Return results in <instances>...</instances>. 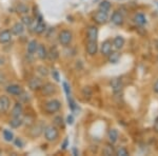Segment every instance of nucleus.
<instances>
[{
  "label": "nucleus",
  "instance_id": "7ed1b4c3",
  "mask_svg": "<svg viewBox=\"0 0 158 156\" xmlns=\"http://www.w3.org/2000/svg\"><path fill=\"white\" fill-rule=\"evenodd\" d=\"M58 136H59V132L58 129L54 126H48L44 129V138L45 140L50 142H53L55 140H57Z\"/></svg>",
  "mask_w": 158,
  "mask_h": 156
},
{
  "label": "nucleus",
  "instance_id": "5701e85b",
  "mask_svg": "<svg viewBox=\"0 0 158 156\" xmlns=\"http://www.w3.org/2000/svg\"><path fill=\"white\" fill-rule=\"evenodd\" d=\"M108 137H109V140L111 144H115L118 139V132H117L116 129H111L109 131V134H108Z\"/></svg>",
  "mask_w": 158,
  "mask_h": 156
},
{
  "label": "nucleus",
  "instance_id": "a878e982",
  "mask_svg": "<svg viewBox=\"0 0 158 156\" xmlns=\"http://www.w3.org/2000/svg\"><path fill=\"white\" fill-rule=\"evenodd\" d=\"M37 73L39 74L41 77H47L49 75V69L44 65H38L37 66Z\"/></svg>",
  "mask_w": 158,
  "mask_h": 156
},
{
  "label": "nucleus",
  "instance_id": "1a4fd4ad",
  "mask_svg": "<svg viewBox=\"0 0 158 156\" xmlns=\"http://www.w3.org/2000/svg\"><path fill=\"white\" fill-rule=\"evenodd\" d=\"M42 84H43L42 80L39 77H32L29 80V88L32 91L39 90V89L42 86Z\"/></svg>",
  "mask_w": 158,
  "mask_h": 156
},
{
  "label": "nucleus",
  "instance_id": "b1692460",
  "mask_svg": "<svg viewBox=\"0 0 158 156\" xmlns=\"http://www.w3.org/2000/svg\"><path fill=\"white\" fill-rule=\"evenodd\" d=\"M134 21L137 25H143L147 23V19L143 14H136L134 17Z\"/></svg>",
  "mask_w": 158,
  "mask_h": 156
},
{
  "label": "nucleus",
  "instance_id": "6ab92c4d",
  "mask_svg": "<svg viewBox=\"0 0 158 156\" xmlns=\"http://www.w3.org/2000/svg\"><path fill=\"white\" fill-rule=\"evenodd\" d=\"M22 124H23V120L20 118V117H13L9 122L10 127H11L12 129H18L19 127L22 126Z\"/></svg>",
  "mask_w": 158,
  "mask_h": 156
},
{
  "label": "nucleus",
  "instance_id": "58836bf2",
  "mask_svg": "<svg viewBox=\"0 0 158 156\" xmlns=\"http://www.w3.org/2000/svg\"><path fill=\"white\" fill-rule=\"evenodd\" d=\"M68 145H69V140H68V138H65L64 141H63V144H62V145H61V147H62L63 150H65V149H67V147H68Z\"/></svg>",
  "mask_w": 158,
  "mask_h": 156
},
{
  "label": "nucleus",
  "instance_id": "2eb2a0df",
  "mask_svg": "<svg viewBox=\"0 0 158 156\" xmlns=\"http://www.w3.org/2000/svg\"><path fill=\"white\" fill-rule=\"evenodd\" d=\"M112 42L110 40H106L102 44H101V48H100V52L101 54L104 56H109L112 53Z\"/></svg>",
  "mask_w": 158,
  "mask_h": 156
},
{
  "label": "nucleus",
  "instance_id": "ddd939ff",
  "mask_svg": "<svg viewBox=\"0 0 158 156\" xmlns=\"http://www.w3.org/2000/svg\"><path fill=\"white\" fill-rule=\"evenodd\" d=\"M35 53H36L37 57L39 58V59H41V60H44V59H47V58H48V50L43 44H38L37 50H36V52H35Z\"/></svg>",
  "mask_w": 158,
  "mask_h": 156
},
{
  "label": "nucleus",
  "instance_id": "72a5a7b5",
  "mask_svg": "<svg viewBox=\"0 0 158 156\" xmlns=\"http://www.w3.org/2000/svg\"><path fill=\"white\" fill-rule=\"evenodd\" d=\"M13 141H14L15 145H16L17 148H23V141H22L21 138L17 137V138H14L13 139Z\"/></svg>",
  "mask_w": 158,
  "mask_h": 156
},
{
  "label": "nucleus",
  "instance_id": "f8f14e48",
  "mask_svg": "<svg viewBox=\"0 0 158 156\" xmlns=\"http://www.w3.org/2000/svg\"><path fill=\"white\" fill-rule=\"evenodd\" d=\"M12 32L10 30H3L0 32V43L6 44L12 40Z\"/></svg>",
  "mask_w": 158,
  "mask_h": 156
},
{
  "label": "nucleus",
  "instance_id": "39448f33",
  "mask_svg": "<svg viewBox=\"0 0 158 156\" xmlns=\"http://www.w3.org/2000/svg\"><path fill=\"white\" fill-rule=\"evenodd\" d=\"M94 20H95V22L98 24L106 23L109 20L108 12H103V11H100V10H99V11L96 12V14L94 15Z\"/></svg>",
  "mask_w": 158,
  "mask_h": 156
},
{
  "label": "nucleus",
  "instance_id": "7c9ffc66",
  "mask_svg": "<svg viewBox=\"0 0 158 156\" xmlns=\"http://www.w3.org/2000/svg\"><path fill=\"white\" fill-rule=\"evenodd\" d=\"M115 153H116V155H118V156H128L129 155L128 150L123 147H120L119 149H117Z\"/></svg>",
  "mask_w": 158,
  "mask_h": 156
},
{
  "label": "nucleus",
  "instance_id": "423d86ee",
  "mask_svg": "<svg viewBox=\"0 0 158 156\" xmlns=\"http://www.w3.org/2000/svg\"><path fill=\"white\" fill-rule=\"evenodd\" d=\"M11 106V101L10 98L6 95L0 96V114H6L10 109Z\"/></svg>",
  "mask_w": 158,
  "mask_h": 156
},
{
  "label": "nucleus",
  "instance_id": "aec40b11",
  "mask_svg": "<svg viewBox=\"0 0 158 156\" xmlns=\"http://www.w3.org/2000/svg\"><path fill=\"white\" fill-rule=\"evenodd\" d=\"M113 45L116 50H120L124 45V38L122 36H116L113 40Z\"/></svg>",
  "mask_w": 158,
  "mask_h": 156
},
{
  "label": "nucleus",
  "instance_id": "c756f323",
  "mask_svg": "<svg viewBox=\"0 0 158 156\" xmlns=\"http://www.w3.org/2000/svg\"><path fill=\"white\" fill-rule=\"evenodd\" d=\"M114 153H115V151H114V148L112 147V145H106V147H104V149H103V151H102V154L106 155V156L113 155Z\"/></svg>",
  "mask_w": 158,
  "mask_h": 156
},
{
  "label": "nucleus",
  "instance_id": "c85d7f7f",
  "mask_svg": "<svg viewBox=\"0 0 158 156\" xmlns=\"http://www.w3.org/2000/svg\"><path fill=\"white\" fill-rule=\"evenodd\" d=\"M99 10L100 11H103V12H109L111 10V3L106 0H103V1L100 2L99 4Z\"/></svg>",
  "mask_w": 158,
  "mask_h": 156
},
{
  "label": "nucleus",
  "instance_id": "393cba45",
  "mask_svg": "<svg viewBox=\"0 0 158 156\" xmlns=\"http://www.w3.org/2000/svg\"><path fill=\"white\" fill-rule=\"evenodd\" d=\"M2 136H3L4 140L7 142H11L13 141V139H14V134H13V132L7 129H4L3 131H2Z\"/></svg>",
  "mask_w": 158,
  "mask_h": 156
},
{
  "label": "nucleus",
  "instance_id": "2f4dec72",
  "mask_svg": "<svg viewBox=\"0 0 158 156\" xmlns=\"http://www.w3.org/2000/svg\"><path fill=\"white\" fill-rule=\"evenodd\" d=\"M54 124L56 127L58 128H63V119L61 116H56L54 118Z\"/></svg>",
  "mask_w": 158,
  "mask_h": 156
},
{
  "label": "nucleus",
  "instance_id": "ea45409f",
  "mask_svg": "<svg viewBox=\"0 0 158 156\" xmlns=\"http://www.w3.org/2000/svg\"><path fill=\"white\" fill-rule=\"evenodd\" d=\"M154 91L158 94V80H156V82L154 83Z\"/></svg>",
  "mask_w": 158,
  "mask_h": 156
},
{
  "label": "nucleus",
  "instance_id": "20e7f679",
  "mask_svg": "<svg viewBox=\"0 0 158 156\" xmlns=\"http://www.w3.org/2000/svg\"><path fill=\"white\" fill-rule=\"evenodd\" d=\"M41 90L42 95L44 96H52L55 95L57 93V86L55 84H53L52 82H47V83H43L42 86L40 88Z\"/></svg>",
  "mask_w": 158,
  "mask_h": 156
},
{
  "label": "nucleus",
  "instance_id": "9b49d317",
  "mask_svg": "<svg viewBox=\"0 0 158 156\" xmlns=\"http://www.w3.org/2000/svg\"><path fill=\"white\" fill-rule=\"evenodd\" d=\"M86 53L90 56H94L98 52L97 41H88L86 42Z\"/></svg>",
  "mask_w": 158,
  "mask_h": 156
},
{
  "label": "nucleus",
  "instance_id": "4468645a",
  "mask_svg": "<svg viewBox=\"0 0 158 156\" xmlns=\"http://www.w3.org/2000/svg\"><path fill=\"white\" fill-rule=\"evenodd\" d=\"M22 113H23V107H22V104L20 102H16L11 112L12 117H21Z\"/></svg>",
  "mask_w": 158,
  "mask_h": 156
},
{
  "label": "nucleus",
  "instance_id": "6e6552de",
  "mask_svg": "<svg viewBox=\"0 0 158 156\" xmlns=\"http://www.w3.org/2000/svg\"><path fill=\"white\" fill-rule=\"evenodd\" d=\"M98 37V29L95 25H91L88 27L86 31V38H88V41H97Z\"/></svg>",
  "mask_w": 158,
  "mask_h": 156
},
{
  "label": "nucleus",
  "instance_id": "4c0bfd02",
  "mask_svg": "<svg viewBox=\"0 0 158 156\" xmlns=\"http://www.w3.org/2000/svg\"><path fill=\"white\" fill-rule=\"evenodd\" d=\"M67 122H68L69 124H73V122H74V117L72 116V115H69V116H68Z\"/></svg>",
  "mask_w": 158,
  "mask_h": 156
},
{
  "label": "nucleus",
  "instance_id": "473e14b6",
  "mask_svg": "<svg viewBox=\"0 0 158 156\" xmlns=\"http://www.w3.org/2000/svg\"><path fill=\"white\" fill-rule=\"evenodd\" d=\"M109 56H110V61H111V62L115 63L119 59V54H118V53H111Z\"/></svg>",
  "mask_w": 158,
  "mask_h": 156
},
{
  "label": "nucleus",
  "instance_id": "79ce46f5",
  "mask_svg": "<svg viewBox=\"0 0 158 156\" xmlns=\"http://www.w3.org/2000/svg\"><path fill=\"white\" fill-rule=\"evenodd\" d=\"M4 63V59L3 58H0V65H2Z\"/></svg>",
  "mask_w": 158,
  "mask_h": 156
},
{
  "label": "nucleus",
  "instance_id": "9d476101",
  "mask_svg": "<svg viewBox=\"0 0 158 156\" xmlns=\"http://www.w3.org/2000/svg\"><path fill=\"white\" fill-rule=\"evenodd\" d=\"M24 25L21 23V22H16V23H14V25L12 27L11 29V32L13 35H15V36H21L22 34L24 33Z\"/></svg>",
  "mask_w": 158,
  "mask_h": 156
},
{
  "label": "nucleus",
  "instance_id": "dca6fc26",
  "mask_svg": "<svg viewBox=\"0 0 158 156\" xmlns=\"http://www.w3.org/2000/svg\"><path fill=\"white\" fill-rule=\"evenodd\" d=\"M111 20H112V22H113L114 24L121 25L122 23H123V16H122V14L120 12L116 11V12L113 13V15H112Z\"/></svg>",
  "mask_w": 158,
  "mask_h": 156
},
{
  "label": "nucleus",
  "instance_id": "c9c22d12",
  "mask_svg": "<svg viewBox=\"0 0 158 156\" xmlns=\"http://www.w3.org/2000/svg\"><path fill=\"white\" fill-rule=\"evenodd\" d=\"M63 89H64V92L65 94H67V96H70L71 95V89H70V86L68 84V82H65V81H63Z\"/></svg>",
  "mask_w": 158,
  "mask_h": 156
},
{
  "label": "nucleus",
  "instance_id": "f03ea898",
  "mask_svg": "<svg viewBox=\"0 0 158 156\" xmlns=\"http://www.w3.org/2000/svg\"><path fill=\"white\" fill-rule=\"evenodd\" d=\"M72 39H73V34L69 30H62L58 34V41L63 47H68L72 42Z\"/></svg>",
  "mask_w": 158,
  "mask_h": 156
},
{
  "label": "nucleus",
  "instance_id": "bb28decb",
  "mask_svg": "<svg viewBox=\"0 0 158 156\" xmlns=\"http://www.w3.org/2000/svg\"><path fill=\"white\" fill-rule=\"evenodd\" d=\"M20 22H21L24 27H30V25H32L33 23V18L31 16H29L27 14H25L21 17V21Z\"/></svg>",
  "mask_w": 158,
  "mask_h": 156
},
{
  "label": "nucleus",
  "instance_id": "a211bd4d",
  "mask_svg": "<svg viewBox=\"0 0 158 156\" xmlns=\"http://www.w3.org/2000/svg\"><path fill=\"white\" fill-rule=\"evenodd\" d=\"M111 86L113 89L114 93H118L122 90V82L120 79L118 78H114L113 80L111 81Z\"/></svg>",
  "mask_w": 158,
  "mask_h": 156
},
{
  "label": "nucleus",
  "instance_id": "0eeeda50",
  "mask_svg": "<svg viewBox=\"0 0 158 156\" xmlns=\"http://www.w3.org/2000/svg\"><path fill=\"white\" fill-rule=\"evenodd\" d=\"M6 91L7 94L10 95H13V96H19L20 94L23 92L22 88L19 86V84H16V83H13V84H9V86L6 88Z\"/></svg>",
  "mask_w": 158,
  "mask_h": 156
},
{
  "label": "nucleus",
  "instance_id": "f704fd0d",
  "mask_svg": "<svg viewBox=\"0 0 158 156\" xmlns=\"http://www.w3.org/2000/svg\"><path fill=\"white\" fill-rule=\"evenodd\" d=\"M68 100H69V106H70L71 110H72V111L74 112L76 110V103H75V101L73 100L72 97H71V95L68 96Z\"/></svg>",
  "mask_w": 158,
  "mask_h": 156
},
{
  "label": "nucleus",
  "instance_id": "a19ab883",
  "mask_svg": "<svg viewBox=\"0 0 158 156\" xmlns=\"http://www.w3.org/2000/svg\"><path fill=\"white\" fill-rule=\"evenodd\" d=\"M154 128L156 131H158V117L156 118V120H155V124H154Z\"/></svg>",
  "mask_w": 158,
  "mask_h": 156
},
{
  "label": "nucleus",
  "instance_id": "f257e3e1",
  "mask_svg": "<svg viewBox=\"0 0 158 156\" xmlns=\"http://www.w3.org/2000/svg\"><path fill=\"white\" fill-rule=\"evenodd\" d=\"M60 108H61V102L58 99H52V100L45 102L43 110H44V112L47 114H54L57 113L60 110Z\"/></svg>",
  "mask_w": 158,
  "mask_h": 156
},
{
  "label": "nucleus",
  "instance_id": "e433bc0d",
  "mask_svg": "<svg viewBox=\"0 0 158 156\" xmlns=\"http://www.w3.org/2000/svg\"><path fill=\"white\" fill-rule=\"evenodd\" d=\"M52 75H53V77H54V79L56 81H59L60 80V77H59V74H58V72L56 70L53 71V73H52Z\"/></svg>",
  "mask_w": 158,
  "mask_h": 156
},
{
  "label": "nucleus",
  "instance_id": "f3484780",
  "mask_svg": "<svg viewBox=\"0 0 158 156\" xmlns=\"http://www.w3.org/2000/svg\"><path fill=\"white\" fill-rule=\"evenodd\" d=\"M44 31H45V24L43 23L42 18H41V16H40L34 27V32L36 33V34H42Z\"/></svg>",
  "mask_w": 158,
  "mask_h": 156
},
{
  "label": "nucleus",
  "instance_id": "cd10ccee",
  "mask_svg": "<svg viewBox=\"0 0 158 156\" xmlns=\"http://www.w3.org/2000/svg\"><path fill=\"white\" fill-rule=\"evenodd\" d=\"M16 11L19 13V14H27L29 13V6H25L24 3H19L18 6H17L16 7Z\"/></svg>",
  "mask_w": 158,
  "mask_h": 156
},
{
  "label": "nucleus",
  "instance_id": "412c9836",
  "mask_svg": "<svg viewBox=\"0 0 158 156\" xmlns=\"http://www.w3.org/2000/svg\"><path fill=\"white\" fill-rule=\"evenodd\" d=\"M37 47H38V42L36 41V40H35V39L31 40V41L27 43V53H29L30 55H33L35 52H36Z\"/></svg>",
  "mask_w": 158,
  "mask_h": 156
},
{
  "label": "nucleus",
  "instance_id": "4be33fe9",
  "mask_svg": "<svg viewBox=\"0 0 158 156\" xmlns=\"http://www.w3.org/2000/svg\"><path fill=\"white\" fill-rule=\"evenodd\" d=\"M48 57H50L52 60H56L59 57V51H58V48L55 45L51 48L50 51H48Z\"/></svg>",
  "mask_w": 158,
  "mask_h": 156
}]
</instances>
